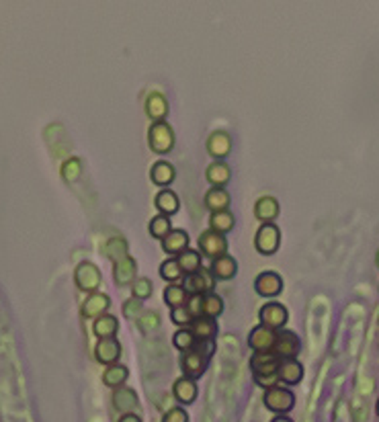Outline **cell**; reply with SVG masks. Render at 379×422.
I'll list each match as a JSON object with an SVG mask.
<instances>
[{"label":"cell","mask_w":379,"mask_h":422,"mask_svg":"<svg viewBox=\"0 0 379 422\" xmlns=\"http://www.w3.org/2000/svg\"><path fill=\"white\" fill-rule=\"evenodd\" d=\"M376 265H378V269H379V250H378V255H376Z\"/></svg>","instance_id":"cell-47"},{"label":"cell","mask_w":379,"mask_h":422,"mask_svg":"<svg viewBox=\"0 0 379 422\" xmlns=\"http://www.w3.org/2000/svg\"><path fill=\"white\" fill-rule=\"evenodd\" d=\"M93 332L99 340L101 338H115L119 332V320L111 314H105L93 322Z\"/></svg>","instance_id":"cell-28"},{"label":"cell","mask_w":379,"mask_h":422,"mask_svg":"<svg viewBox=\"0 0 379 422\" xmlns=\"http://www.w3.org/2000/svg\"><path fill=\"white\" fill-rule=\"evenodd\" d=\"M258 320H260L262 326H266V328L279 332V330L285 328V324H287V320H289V312H287V307H285L283 303H279V301H266V303H262V307L258 309Z\"/></svg>","instance_id":"cell-6"},{"label":"cell","mask_w":379,"mask_h":422,"mask_svg":"<svg viewBox=\"0 0 379 422\" xmlns=\"http://www.w3.org/2000/svg\"><path fill=\"white\" fill-rule=\"evenodd\" d=\"M197 338L195 334L191 332V328H179L174 334H172V347L179 351V353H187L195 347Z\"/></svg>","instance_id":"cell-36"},{"label":"cell","mask_w":379,"mask_h":422,"mask_svg":"<svg viewBox=\"0 0 379 422\" xmlns=\"http://www.w3.org/2000/svg\"><path fill=\"white\" fill-rule=\"evenodd\" d=\"M154 293V285L148 277H137L135 281L131 283V297L139 299V301H146L150 299Z\"/></svg>","instance_id":"cell-39"},{"label":"cell","mask_w":379,"mask_h":422,"mask_svg":"<svg viewBox=\"0 0 379 422\" xmlns=\"http://www.w3.org/2000/svg\"><path fill=\"white\" fill-rule=\"evenodd\" d=\"M234 226H236V218H234V213L230 209L216 211V213L209 215V230L211 232H218V234L226 236V234H230L234 230Z\"/></svg>","instance_id":"cell-29"},{"label":"cell","mask_w":379,"mask_h":422,"mask_svg":"<svg viewBox=\"0 0 379 422\" xmlns=\"http://www.w3.org/2000/svg\"><path fill=\"white\" fill-rule=\"evenodd\" d=\"M162 422H189V414L183 406H172L164 417Z\"/></svg>","instance_id":"cell-44"},{"label":"cell","mask_w":379,"mask_h":422,"mask_svg":"<svg viewBox=\"0 0 379 422\" xmlns=\"http://www.w3.org/2000/svg\"><path fill=\"white\" fill-rule=\"evenodd\" d=\"M127 379H129V369H127L126 365L115 363V365H109V367L103 371V384H105L107 388H113V390L124 388Z\"/></svg>","instance_id":"cell-31"},{"label":"cell","mask_w":379,"mask_h":422,"mask_svg":"<svg viewBox=\"0 0 379 422\" xmlns=\"http://www.w3.org/2000/svg\"><path fill=\"white\" fill-rule=\"evenodd\" d=\"M197 244H199L201 257H207V259H211V261H216V259L228 255V240H226V236H222V234H218V232H211V230L201 232Z\"/></svg>","instance_id":"cell-7"},{"label":"cell","mask_w":379,"mask_h":422,"mask_svg":"<svg viewBox=\"0 0 379 422\" xmlns=\"http://www.w3.org/2000/svg\"><path fill=\"white\" fill-rule=\"evenodd\" d=\"M376 410H378V417H379V400H378V408H376Z\"/></svg>","instance_id":"cell-48"},{"label":"cell","mask_w":379,"mask_h":422,"mask_svg":"<svg viewBox=\"0 0 379 422\" xmlns=\"http://www.w3.org/2000/svg\"><path fill=\"white\" fill-rule=\"evenodd\" d=\"M122 357V342L117 338H101L95 347V359L109 367V365H115Z\"/></svg>","instance_id":"cell-13"},{"label":"cell","mask_w":379,"mask_h":422,"mask_svg":"<svg viewBox=\"0 0 379 422\" xmlns=\"http://www.w3.org/2000/svg\"><path fill=\"white\" fill-rule=\"evenodd\" d=\"M109 307H111V297L103 291H95L84 299L80 314H82V318H89L95 322L97 318L105 316L109 312Z\"/></svg>","instance_id":"cell-10"},{"label":"cell","mask_w":379,"mask_h":422,"mask_svg":"<svg viewBox=\"0 0 379 422\" xmlns=\"http://www.w3.org/2000/svg\"><path fill=\"white\" fill-rule=\"evenodd\" d=\"M275 340H277V332L262 324H258L249 334V347L254 353H271L275 347Z\"/></svg>","instance_id":"cell-14"},{"label":"cell","mask_w":379,"mask_h":422,"mask_svg":"<svg viewBox=\"0 0 379 422\" xmlns=\"http://www.w3.org/2000/svg\"><path fill=\"white\" fill-rule=\"evenodd\" d=\"M154 205H156V209H158L160 215L170 218V215H174V213L181 209V199H179V195H176L174 191H170V189H162V191L156 193V197H154Z\"/></svg>","instance_id":"cell-23"},{"label":"cell","mask_w":379,"mask_h":422,"mask_svg":"<svg viewBox=\"0 0 379 422\" xmlns=\"http://www.w3.org/2000/svg\"><path fill=\"white\" fill-rule=\"evenodd\" d=\"M111 402H113V408H115L117 412H122V414H135V410H137V406H139V398H137L135 390L126 388V386L113 390Z\"/></svg>","instance_id":"cell-16"},{"label":"cell","mask_w":379,"mask_h":422,"mask_svg":"<svg viewBox=\"0 0 379 422\" xmlns=\"http://www.w3.org/2000/svg\"><path fill=\"white\" fill-rule=\"evenodd\" d=\"M146 115L152 119V124L166 121L168 103H166V97H164L162 93H152V95L146 99Z\"/></svg>","instance_id":"cell-26"},{"label":"cell","mask_w":379,"mask_h":422,"mask_svg":"<svg viewBox=\"0 0 379 422\" xmlns=\"http://www.w3.org/2000/svg\"><path fill=\"white\" fill-rule=\"evenodd\" d=\"M224 314V299L214 291L207 295H201V316L218 320Z\"/></svg>","instance_id":"cell-33"},{"label":"cell","mask_w":379,"mask_h":422,"mask_svg":"<svg viewBox=\"0 0 379 422\" xmlns=\"http://www.w3.org/2000/svg\"><path fill=\"white\" fill-rule=\"evenodd\" d=\"M205 145H207V152H209L211 158L224 160V158H228L230 152H232V138H230L228 132L218 130V132H214V134L207 138V143H205Z\"/></svg>","instance_id":"cell-19"},{"label":"cell","mask_w":379,"mask_h":422,"mask_svg":"<svg viewBox=\"0 0 379 422\" xmlns=\"http://www.w3.org/2000/svg\"><path fill=\"white\" fill-rule=\"evenodd\" d=\"M187 301H189V293L185 291L183 285L170 283V285L164 287V303H166L170 309L181 307V305H187Z\"/></svg>","instance_id":"cell-34"},{"label":"cell","mask_w":379,"mask_h":422,"mask_svg":"<svg viewBox=\"0 0 379 422\" xmlns=\"http://www.w3.org/2000/svg\"><path fill=\"white\" fill-rule=\"evenodd\" d=\"M281 213V207H279V201L271 195H264L260 199H256L254 203V218L260 222V224H273Z\"/></svg>","instance_id":"cell-17"},{"label":"cell","mask_w":379,"mask_h":422,"mask_svg":"<svg viewBox=\"0 0 379 422\" xmlns=\"http://www.w3.org/2000/svg\"><path fill=\"white\" fill-rule=\"evenodd\" d=\"M117 422H141V417H137V414H122V419Z\"/></svg>","instance_id":"cell-45"},{"label":"cell","mask_w":379,"mask_h":422,"mask_svg":"<svg viewBox=\"0 0 379 422\" xmlns=\"http://www.w3.org/2000/svg\"><path fill=\"white\" fill-rule=\"evenodd\" d=\"M183 287L189 295H207L216 289V277L209 269H199L197 273L185 275Z\"/></svg>","instance_id":"cell-8"},{"label":"cell","mask_w":379,"mask_h":422,"mask_svg":"<svg viewBox=\"0 0 379 422\" xmlns=\"http://www.w3.org/2000/svg\"><path fill=\"white\" fill-rule=\"evenodd\" d=\"M209 271L214 273L216 281H218V279H220V281H232V279L236 277V273H238V263H236L234 257L224 255V257H220V259H216V261L211 263V269H209Z\"/></svg>","instance_id":"cell-25"},{"label":"cell","mask_w":379,"mask_h":422,"mask_svg":"<svg viewBox=\"0 0 379 422\" xmlns=\"http://www.w3.org/2000/svg\"><path fill=\"white\" fill-rule=\"evenodd\" d=\"M105 255H107L113 263H117V261L129 257V244H127L126 238H111V240L105 244Z\"/></svg>","instance_id":"cell-37"},{"label":"cell","mask_w":379,"mask_h":422,"mask_svg":"<svg viewBox=\"0 0 379 422\" xmlns=\"http://www.w3.org/2000/svg\"><path fill=\"white\" fill-rule=\"evenodd\" d=\"M262 404L273 414H289L295 406V394L289 388H271L262 394Z\"/></svg>","instance_id":"cell-3"},{"label":"cell","mask_w":379,"mask_h":422,"mask_svg":"<svg viewBox=\"0 0 379 422\" xmlns=\"http://www.w3.org/2000/svg\"><path fill=\"white\" fill-rule=\"evenodd\" d=\"M113 279L119 287H126L137 279V263L133 257H126L117 263H113Z\"/></svg>","instance_id":"cell-21"},{"label":"cell","mask_w":379,"mask_h":422,"mask_svg":"<svg viewBox=\"0 0 379 422\" xmlns=\"http://www.w3.org/2000/svg\"><path fill=\"white\" fill-rule=\"evenodd\" d=\"M281 359L271 351V353H254L251 359V369L253 375H277L279 373Z\"/></svg>","instance_id":"cell-15"},{"label":"cell","mask_w":379,"mask_h":422,"mask_svg":"<svg viewBox=\"0 0 379 422\" xmlns=\"http://www.w3.org/2000/svg\"><path fill=\"white\" fill-rule=\"evenodd\" d=\"M101 281H103V275H101V269L91 263V261H82L76 265L74 269V283L80 291L84 293H95L99 287H101Z\"/></svg>","instance_id":"cell-4"},{"label":"cell","mask_w":379,"mask_h":422,"mask_svg":"<svg viewBox=\"0 0 379 422\" xmlns=\"http://www.w3.org/2000/svg\"><path fill=\"white\" fill-rule=\"evenodd\" d=\"M279 246H281V230L277 228V224H260L254 236V248L262 257H271L279 250Z\"/></svg>","instance_id":"cell-5"},{"label":"cell","mask_w":379,"mask_h":422,"mask_svg":"<svg viewBox=\"0 0 379 422\" xmlns=\"http://www.w3.org/2000/svg\"><path fill=\"white\" fill-rule=\"evenodd\" d=\"M189 248V234L185 230H176L172 228V232L162 240V250L170 257L176 259L181 253H185Z\"/></svg>","instance_id":"cell-22"},{"label":"cell","mask_w":379,"mask_h":422,"mask_svg":"<svg viewBox=\"0 0 379 422\" xmlns=\"http://www.w3.org/2000/svg\"><path fill=\"white\" fill-rule=\"evenodd\" d=\"M141 303H143V301H139V299H135V297L126 299V301H124V314H126V318L137 320V318L143 314V305H141Z\"/></svg>","instance_id":"cell-43"},{"label":"cell","mask_w":379,"mask_h":422,"mask_svg":"<svg viewBox=\"0 0 379 422\" xmlns=\"http://www.w3.org/2000/svg\"><path fill=\"white\" fill-rule=\"evenodd\" d=\"M135 322H137L139 330H143V332H152V330H156V328L160 326V316H158L156 312H143Z\"/></svg>","instance_id":"cell-41"},{"label":"cell","mask_w":379,"mask_h":422,"mask_svg":"<svg viewBox=\"0 0 379 422\" xmlns=\"http://www.w3.org/2000/svg\"><path fill=\"white\" fill-rule=\"evenodd\" d=\"M170 320H172V324L179 326V328H191V324L195 322V318H193V314L189 312L187 305H181V307L170 309Z\"/></svg>","instance_id":"cell-40"},{"label":"cell","mask_w":379,"mask_h":422,"mask_svg":"<svg viewBox=\"0 0 379 422\" xmlns=\"http://www.w3.org/2000/svg\"><path fill=\"white\" fill-rule=\"evenodd\" d=\"M205 207L211 211V213H216V211H226V209H230V203H232V197H230V193L226 191V189H216V187H211L207 193H205Z\"/></svg>","instance_id":"cell-27"},{"label":"cell","mask_w":379,"mask_h":422,"mask_svg":"<svg viewBox=\"0 0 379 422\" xmlns=\"http://www.w3.org/2000/svg\"><path fill=\"white\" fill-rule=\"evenodd\" d=\"M214 353H216V340H197L191 351L181 355L183 375H187V377H191L195 382L199 377H203V373L207 371V365H209Z\"/></svg>","instance_id":"cell-1"},{"label":"cell","mask_w":379,"mask_h":422,"mask_svg":"<svg viewBox=\"0 0 379 422\" xmlns=\"http://www.w3.org/2000/svg\"><path fill=\"white\" fill-rule=\"evenodd\" d=\"M303 379V365L297 359H285L279 365V382L285 386H297Z\"/></svg>","instance_id":"cell-24"},{"label":"cell","mask_w":379,"mask_h":422,"mask_svg":"<svg viewBox=\"0 0 379 422\" xmlns=\"http://www.w3.org/2000/svg\"><path fill=\"white\" fill-rule=\"evenodd\" d=\"M205 178L211 187L216 189H226V185L232 178V170L228 166L226 160H214L207 168H205Z\"/></svg>","instance_id":"cell-18"},{"label":"cell","mask_w":379,"mask_h":422,"mask_svg":"<svg viewBox=\"0 0 379 422\" xmlns=\"http://www.w3.org/2000/svg\"><path fill=\"white\" fill-rule=\"evenodd\" d=\"M160 277L170 285V283L183 281V279H185V273L181 271L176 259H166V261L160 265Z\"/></svg>","instance_id":"cell-38"},{"label":"cell","mask_w":379,"mask_h":422,"mask_svg":"<svg viewBox=\"0 0 379 422\" xmlns=\"http://www.w3.org/2000/svg\"><path fill=\"white\" fill-rule=\"evenodd\" d=\"M176 143V134L172 130V126H168L166 121H158V124H152L150 130H148V145L154 154L158 156H166L172 152Z\"/></svg>","instance_id":"cell-2"},{"label":"cell","mask_w":379,"mask_h":422,"mask_svg":"<svg viewBox=\"0 0 379 422\" xmlns=\"http://www.w3.org/2000/svg\"><path fill=\"white\" fill-rule=\"evenodd\" d=\"M299 349H301V342H299V336L291 330H279L277 332V340H275V347H273V353L285 361V359H297L299 355Z\"/></svg>","instance_id":"cell-9"},{"label":"cell","mask_w":379,"mask_h":422,"mask_svg":"<svg viewBox=\"0 0 379 422\" xmlns=\"http://www.w3.org/2000/svg\"><path fill=\"white\" fill-rule=\"evenodd\" d=\"M191 332L195 334L197 340H216L218 334V322L211 318H195V322L191 324Z\"/></svg>","instance_id":"cell-30"},{"label":"cell","mask_w":379,"mask_h":422,"mask_svg":"<svg viewBox=\"0 0 379 422\" xmlns=\"http://www.w3.org/2000/svg\"><path fill=\"white\" fill-rule=\"evenodd\" d=\"M172 396L174 400L181 404V406H191L197 396H199V388H197V382L187 377V375H181L179 379H174L172 384Z\"/></svg>","instance_id":"cell-12"},{"label":"cell","mask_w":379,"mask_h":422,"mask_svg":"<svg viewBox=\"0 0 379 422\" xmlns=\"http://www.w3.org/2000/svg\"><path fill=\"white\" fill-rule=\"evenodd\" d=\"M254 289L260 297H277L283 291V279L279 273L275 271H262L256 279H254Z\"/></svg>","instance_id":"cell-11"},{"label":"cell","mask_w":379,"mask_h":422,"mask_svg":"<svg viewBox=\"0 0 379 422\" xmlns=\"http://www.w3.org/2000/svg\"><path fill=\"white\" fill-rule=\"evenodd\" d=\"M271 422H293V421H291L287 414H277V417H275Z\"/></svg>","instance_id":"cell-46"},{"label":"cell","mask_w":379,"mask_h":422,"mask_svg":"<svg viewBox=\"0 0 379 422\" xmlns=\"http://www.w3.org/2000/svg\"><path fill=\"white\" fill-rule=\"evenodd\" d=\"M148 230H150V236L152 238H156V240H164L170 232H172V224H170V218H166V215H160V213H156L152 220H150V226H148Z\"/></svg>","instance_id":"cell-35"},{"label":"cell","mask_w":379,"mask_h":422,"mask_svg":"<svg viewBox=\"0 0 379 422\" xmlns=\"http://www.w3.org/2000/svg\"><path fill=\"white\" fill-rule=\"evenodd\" d=\"M62 176L68 183H74L80 176V160L78 158H70L62 164Z\"/></svg>","instance_id":"cell-42"},{"label":"cell","mask_w":379,"mask_h":422,"mask_svg":"<svg viewBox=\"0 0 379 422\" xmlns=\"http://www.w3.org/2000/svg\"><path fill=\"white\" fill-rule=\"evenodd\" d=\"M176 263L185 275H191V273H197L199 269H203V257L199 250H193V248H187L185 253H181L176 257Z\"/></svg>","instance_id":"cell-32"},{"label":"cell","mask_w":379,"mask_h":422,"mask_svg":"<svg viewBox=\"0 0 379 422\" xmlns=\"http://www.w3.org/2000/svg\"><path fill=\"white\" fill-rule=\"evenodd\" d=\"M174 178H176V170H174V166H172L170 162L158 160V162L152 164V168H150V180H152L156 187L168 189V187L174 183Z\"/></svg>","instance_id":"cell-20"}]
</instances>
